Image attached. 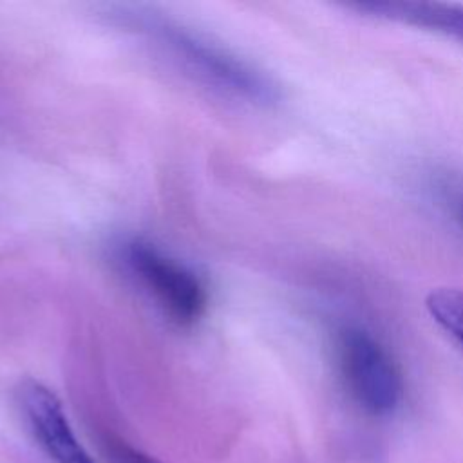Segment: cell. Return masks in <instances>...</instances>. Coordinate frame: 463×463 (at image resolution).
<instances>
[{
    "label": "cell",
    "mask_w": 463,
    "mask_h": 463,
    "mask_svg": "<svg viewBox=\"0 0 463 463\" xmlns=\"http://www.w3.org/2000/svg\"><path fill=\"white\" fill-rule=\"evenodd\" d=\"M119 260L174 324L188 327L203 317L206 286L188 266L143 239L125 241Z\"/></svg>",
    "instance_id": "obj_3"
},
{
    "label": "cell",
    "mask_w": 463,
    "mask_h": 463,
    "mask_svg": "<svg viewBox=\"0 0 463 463\" xmlns=\"http://www.w3.org/2000/svg\"><path fill=\"white\" fill-rule=\"evenodd\" d=\"M98 443H99V450L103 452L109 463H163L157 458L150 456L148 452L141 450L139 447H134L119 434H114L109 430L99 434Z\"/></svg>",
    "instance_id": "obj_7"
},
{
    "label": "cell",
    "mask_w": 463,
    "mask_h": 463,
    "mask_svg": "<svg viewBox=\"0 0 463 463\" xmlns=\"http://www.w3.org/2000/svg\"><path fill=\"white\" fill-rule=\"evenodd\" d=\"M335 354L340 380L351 400L371 416L392 414L403 398V380L387 349L364 327L344 326Z\"/></svg>",
    "instance_id": "obj_2"
},
{
    "label": "cell",
    "mask_w": 463,
    "mask_h": 463,
    "mask_svg": "<svg viewBox=\"0 0 463 463\" xmlns=\"http://www.w3.org/2000/svg\"><path fill=\"white\" fill-rule=\"evenodd\" d=\"M425 306L434 322L463 349V289L436 288L427 295Z\"/></svg>",
    "instance_id": "obj_6"
},
{
    "label": "cell",
    "mask_w": 463,
    "mask_h": 463,
    "mask_svg": "<svg viewBox=\"0 0 463 463\" xmlns=\"http://www.w3.org/2000/svg\"><path fill=\"white\" fill-rule=\"evenodd\" d=\"M16 396L33 438L51 463H96L76 438L60 398L47 385L24 380Z\"/></svg>",
    "instance_id": "obj_4"
},
{
    "label": "cell",
    "mask_w": 463,
    "mask_h": 463,
    "mask_svg": "<svg viewBox=\"0 0 463 463\" xmlns=\"http://www.w3.org/2000/svg\"><path fill=\"white\" fill-rule=\"evenodd\" d=\"M456 213H458V219H459V221H461V224H463V201H461V203H458Z\"/></svg>",
    "instance_id": "obj_8"
},
{
    "label": "cell",
    "mask_w": 463,
    "mask_h": 463,
    "mask_svg": "<svg viewBox=\"0 0 463 463\" xmlns=\"http://www.w3.org/2000/svg\"><path fill=\"white\" fill-rule=\"evenodd\" d=\"M347 7L373 18L432 31L463 43V4L373 0L347 4Z\"/></svg>",
    "instance_id": "obj_5"
},
{
    "label": "cell",
    "mask_w": 463,
    "mask_h": 463,
    "mask_svg": "<svg viewBox=\"0 0 463 463\" xmlns=\"http://www.w3.org/2000/svg\"><path fill=\"white\" fill-rule=\"evenodd\" d=\"M125 25L145 36L179 69L232 98L269 107L280 99L279 83L259 67L177 22L141 9L118 13Z\"/></svg>",
    "instance_id": "obj_1"
}]
</instances>
